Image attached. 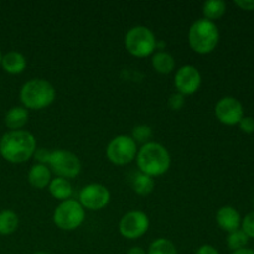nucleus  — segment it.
Returning a JSON list of instances; mask_svg holds the SVG:
<instances>
[{"instance_id": "obj_18", "label": "nucleus", "mask_w": 254, "mask_h": 254, "mask_svg": "<svg viewBox=\"0 0 254 254\" xmlns=\"http://www.w3.org/2000/svg\"><path fill=\"white\" fill-rule=\"evenodd\" d=\"M176 66L175 59L168 51H155L151 55V67L159 74H170Z\"/></svg>"}, {"instance_id": "obj_23", "label": "nucleus", "mask_w": 254, "mask_h": 254, "mask_svg": "<svg viewBox=\"0 0 254 254\" xmlns=\"http://www.w3.org/2000/svg\"><path fill=\"white\" fill-rule=\"evenodd\" d=\"M248 236L243 232L242 230H236L233 232L228 233L227 238H226V243H227V247L230 248L231 251H237L241 250V248H245L247 247L248 245Z\"/></svg>"}, {"instance_id": "obj_17", "label": "nucleus", "mask_w": 254, "mask_h": 254, "mask_svg": "<svg viewBox=\"0 0 254 254\" xmlns=\"http://www.w3.org/2000/svg\"><path fill=\"white\" fill-rule=\"evenodd\" d=\"M4 121L10 130H22L29 122V111L22 106H15L6 112Z\"/></svg>"}, {"instance_id": "obj_33", "label": "nucleus", "mask_w": 254, "mask_h": 254, "mask_svg": "<svg viewBox=\"0 0 254 254\" xmlns=\"http://www.w3.org/2000/svg\"><path fill=\"white\" fill-rule=\"evenodd\" d=\"M32 254H51V253H47V252H42V251H39V252H35Z\"/></svg>"}, {"instance_id": "obj_30", "label": "nucleus", "mask_w": 254, "mask_h": 254, "mask_svg": "<svg viewBox=\"0 0 254 254\" xmlns=\"http://www.w3.org/2000/svg\"><path fill=\"white\" fill-rule=\"evenodd\" d=\"M195 254H220V252L212 245H202L196 250Z\"/></svg>"}, {"instance_id": "obj_4", "label": "nucleus", "mask_w": 254, "mask_h": 254, "mask_svg": "<svg viewBox=\"0 0 254 254\" xmlns=\"http://www.w3.org/2000/svg\"><path fill=\"white\" fill-rule=\"evenodd\" d=\"M188 41L193 52L208 55L215 51L220 42V30L216 22L201 17L191 24L188 32Z\"/></svg>"}, {"instance_id": "obj_12", "label": "nucleus", "mask_w": 254, "mask_h": 254, "mask_svg": "<svg viewBox=\"0 0 254 254\" xmlns=\"http://www.w3.org/2000/svg\"><path fill=\"white\" fill-rule=\"evenodd\" d=\"M215 116L225 126H236L245 117L243 106L237 98L231 96L218 99L215 106Z\"/></svg>"}, {"instance_id": "obj_27", "label": "nucleus", "mask_w": 254, "mask_h": 254, "mask_svg": "<svg viewBox=\"0 0 254 254\" xmlns=\"http://www.w3.org/2000/svg\"><path fill=\"white\" fill-rule=\"evenodd\" d=\"M50 155H51V151L47 150L46 148H36L32 158H34V160L36 161V164L47 165L50 160Z\"/></svg>"}, {"instance_id": "obj_31", "label": "nucleus", "mask_w": 254, "mask_h": 254, "mask_svg": "<svg viewBox=\"0 0 254 254\" xmlns=\"http://www.w3.org/2000/svg\"><path fill=\"white\" fill-rule=\"evenodd\" d=\"M127 254H146V251L144 248L139 247V246H134V247L129 248Z\"/></svg>"}, {"instance_id": "obj_1", "label": "nucleus", "mask_w": 254, "mask_h": 254, "mask_svg": "<svg viewBox=\"0 0 254 254\" xmlns=\"http://www.w3.org/2000/svg\"><path fill=\"white\" fill-rule=\"evenodd\" d=\"M37 143L27 130H10L0 138V155L11 164H22L32 158Z\"/></svg>"}, {"instance_id": "obj_10", "label": "nucleus", "mask_w": 254, "mask_h": 254, "mask_svg": "<svg viewBox=\"0 0 254 254\" xmlns=\"http://www.w3.org/2000/svg\"><path fill=\"white\" fill-rule=\"evenodd\" d=\"M78 202L87 211H101L111 202V192L103 184H88L79 191Z\"/></svg>"}, {"instance_id": "obj_2", "label": "nucleus", "mask_w": 254, "mask_h": 254, "mask_svg": "<svg viewBox=\"0 0 254 254\" xmlns=\"http://www.w3.org/2000/svg\"><path fill=\"white\" fill-rule=\"evenodd\" d=\"M136 165L140 173L151 178H158L169 171L171 156L168 149L160 143L149 141L138 149Z\"/></svg>"}, {"instance_id": "obj_34", "label": "nucleus", "mask_w": 254, "mask_h": 254, "mask_svg": "<svg viewBox=\"0 0 254 254\" xmlns=\"http://www.w3.org/2000/svg\"><path fill=\"white\" fill-rule=\"evenodd\" d=\"M1 59H2V54L1 51H0V64H1Z\"/></svg>"}, {"instance_id": "obj_13", "label": "nucleus", "mask_w": 254, "mask_h": 254, "mask_svg": "<svg viewBox=\"0 0 254 254\" xmlns=\"http://www.w3.org/2000/svg\"><path fill=\"white\" fill-rule=\"evenodd\" d=\"M216 222L221 230L231 233L236 230H240L242 217L233 206H222L221 208H218L217 213H216Z\"/></svg>"}, {"instance_id": "obj_3", "label": "nucleus", "mask_w": 254, "mask_h": 254, "mask_svg": "<svg viewBox=\"0 0 254 254\" xmlns=\"http://www.w3.org/2000/svg\"><path fill=\"white\" fill-rule=\"evenodd\" d=\"M19 98L27 111H42L54 103L56 89L47 79L31 78L21 86Z\"/></svg>"}, {"instance_id": "obj_5", "label": "nucleus", "mask_w": 254, "mask_h": 254, "mask_svg": "<svg viewBox=\"0 0 254 254\" xmlns=\"http://www.w3.org/2000/svg\"><path fill=\"white\" fill-rule=\"evenodd\" d=\"M156 36L148 26L130 27L124 36V47L133 57L145 59L156 51Z\"/></svg>"}, {"instance_id": "obj_26", "label": "nucleus", "mask_w": 254, "mask_h": 254, "mask_svg": "<svg viewBox=\"0 0 254 254\" xmlns=\"http://www.w3.org/2000/svg\"><path fill=\"white\" fill-rule=\"evenodd\" d=\"M185 106V96H183L179 92H174L173 94H170L168 99V107L171 111H180L183 109V107Z\"/></svg>"}, {"instance_id": "obj_21", "label": "nucleus", "mask_w": 254, "mask_h": 254, "mask_svg": "<svg viewBox=\"0 0 254 254\" xmlns=\"http://www.w3.org/2000/svg\"><path fill=\"white\" fill-rule=\"evenodd\" d=\"M226 10H227V5L222 0H208L202 5L203 19L215 22L226 14Z\"/></svg>"}, {"instance_id": "obj_22", "label": "nucleus", "mask_w": 254, "mask_h": 254, "mask_svg": "<svg viewBox=\"0 0 254 254\" xmlns=\"http://www.w3.org/2000/svg\"><path fill=\"white\" fill-rule=\"evenodd\" d=\"M146 254H178V250L174 242L168 238H156L149 246Z\"/></svg>"}, {"instance_id": "obj_25", "label": "nucleus", "mask_w": 254, "mask_h": 254, "mask_svg": "<svg viewBox=\"0 0 254 254\" xmlns=\"http://www.w3.org/2000/svg\"><path fill=\"white\" fill-rule=\"evenodd\" d=\"M241 230L248 236V238H254V211L247 213V215L242 218Z\"/></svg>"}, {"instance_id": "obj_14", "label": "nucleus", "mask_w": 254, "mask_h": 254, "mask_svg": "<svg viewBox=\"0 0 254 254\" xmlns=\"http://www.w3.org/2000/svg\"><path fill=\"white\" fill-rule=\"evenodd\" d=\"M52 180V173L47 165L34 164L27 173V181L34 189H46Z\"/></svg>"}, {"instance_id": "obj_28", "label": "nucleus", "mask_w": 254, "mask_h": 254, "mask_svg": "<svg viewBox=\"0 0 254 254\" xmlns=\"http://www.w3.org/2000/svg\"><path fill=\"white\" fill-rule=\"evenodd\" d=\"M241 130L246 134L254 133V118L253 117H243L241 122L238 123Z\"/></svg>"}, {"instance_id": "obj_7", "label": "nucleus", "mask_w": 254, "mask_h": 254, "mask_svg": "<svg viewBox=\"0 0 254 254\" xmlns=\"http://www.w3.org/2000/svg\"><path fill=\"white\" fill-rule=\"evenodd\" d=\"M47 166L55 175L67 180L77 178L82 171V163L78 156L66 149L52 150Z\"/></svg>"}, {"instance_id": "obj_16", "label": "nucleus", "mask_w": 254, "mask_h": 254, "mask_svg": "<svg viewBox=\"0 0 254 254\" xmlns=\"http://www.w3.org/2000/svg\"><path fill=\"white\" fill-rule=\"evenodd\" d=\"M50 195L55 198L56 201H67L72 197L73 195V188H72L71 181L64 178H52L51 183L47 186Z\"/></svg>"}, {"instance_id": "obj_20", "label": "nucleus", "mask_w": 254, "mask_h": 254, "mask_svg": "<svg viewBox=\"0 0 254 254\" xmlns=\"http://www.w3.org/2000/svg\"><path fill=\"white\" fill-rule=\"evenodd\" d=\"M19 216L12 210L0 211V236H10L19 228Z\"/></svg>"}, {"instance_id": "obj_15", "label": "nucleus", "mask_w": 254, "mask_h": 254, "mask_svg": "<svg viewBox=\"0 0 254 254\" xmlns=\"http://www.w3.org/2000/svg\"><path fill=\"white\" fill-rule=\"evenodd\" d=\"M6 73L12 74V76H16V74L22 73V72L26 69L27 66V60L21 52L19 51H9L5 55H2L1 59V64Z\"/></svg>"}, {"instance_id": "obj_29", "label": "nucleus", "mask_w": 254, "mask_h": 254, "mask_svg": "<svg viewBox=\"0 0 254 254\" xmlns=\"http://www.w3.org/2000/svg\"><path fill=\"white\" fill-rule=\"evenodd\" d=\"M235 5L245 11H253L254 10V0H235Z\"/></svg>"}, {"instance_id": "obj_8", "label": "nucleus", "mask_w": 254, "mask_h": 254, "mask_svg": "<svg viewBox=\"0 0 254 254\" xmlns=\"http://www.w3.org/2000/svg\"><path fill=\"white\" fill-rule=\"evenodd\" d=\"M138 154V144L131 139L130 135L121 134L112 139L106 149L107 159L113 165L124 166L135 160Z\"/></svg>"}, {"instance_id": "obj_24", "label": "nucleus", "mask_w": 254, "mask_h": 254, "mask_svg": "<svg viewBox=\"0 0 254 254\" xmlns=\"http://www.w3.org/2000/svg\"><path fill=\"white\" fill-rule=\"evenodd\" d=\"M130 136L136 144L144 145V144L151 141V138H153V129L149 126H146V124H139V126L134 127Z\"/></svg>"}, {"instance_id": "obj_11", "label": "nucleus", "mask_w": 254, "mask_h": 254, "mask_svg": "<svg viewBox=\"0 0 254 254\" xmlns=\"http://www.w3.org/2000/svg\"><path fill=\"white\" fill-rule=\"evenodd\" d=\"M202 84V76L197 67L192 64H184L176 69L174 76V87L176 92L183 96H192L200 89Z\"/></svg>"}, {"instance_id": "obj_9", "label": "nucleus", "mask_w": 254, "mask_h": 254, "mask_svg": "<svg viewBox=\"0 0 254 254\" xmlns=\"http://www.w3.org/2000/svg\"><path fill=\"white\" fill-rule=\"evenodd\" d=\"M150 227V220L145 212L140 210L128 211L122 216L119 221V233L127 240H139L148 232Z\"/></svg>"}, {"instance_id": "obj_19", "label": "nucleus", "mask_w": 254, "mask_h": 254, "mask_svg": "<svg viewBox=\"0 0 254 254\" xmlns=\"http://www.w3.org/2000/svg\"><path fill=\"white\" fill-rule=\"evenodd\" d=\"M131 188H133V191L136 195L141 196V197H146L155 189V180L151 176L145 175V174L139 171L134 175L133 180H131Z\"/></svg>"}, {"instance_id": "obj_6", "label": "nucleus", "mask_w": 254, "mask_h": 254, "mask_svg": "<svg viewBox=\"0 0 254 254\" xmlns=\"http://www.w3.org/2000/svg\"><path fill=\"white\" fill-rule=\"evenodd\" d=\"M86 220V210L77 200L62 201L55 207L52 221L62 231H74L81 227Z\"/></svg>"}, {"instance_id": "obj_32", "label": "nucleus", "mask_w": 254, "mask_h": 254, "mask_svg": "<svg viewBox=\"0 0 254 254\" xmlns=\"http://www.w3.org/2000/svg\"><path fill=\"white\" fill-rule=\"evenodd\" d=\"M231 254H254V250H252V248L245 247V248H241V250L233 251Z\"/></svg>"}]
</instances>
